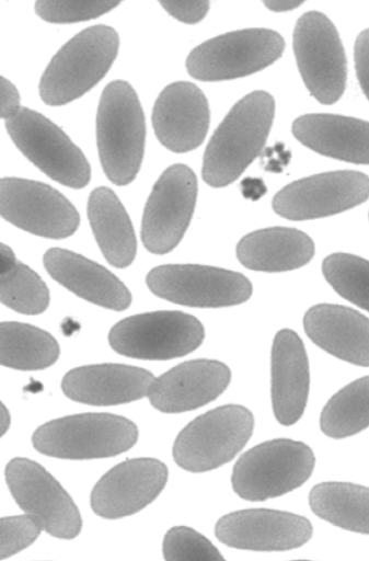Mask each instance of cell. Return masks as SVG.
<instances>
[{"label": "cell", "mask_w": 369, "mask_h": 561, "mask_svg": "<svg viewBox=\"0 0 369 561\" xmlns=\"http://www.w3.org/2000/svg\"><path fill=\"white\" fill-rule=\"evenodd\" d=\"M275 117L270 94L256 91L239 101L211 137L203 164V178L212 187L238 180L262 152Z\"/></svg>", "instance_id": "obj_1"}, {"label": "cell", "mask_w": 369, "mask_h": 561, "mask_svg": "<svg viewBox=\"0 0 369 561\" xmlns=\"http://www.w3.org/2000/svg\"><path fill=\"white\" fill-rule=\"evenodd\" d=\"M146 118L134 88L112 82L103 92L97 113V146L105 174L119 186L138 175L146 145Z\"/></svg>", "instance_id": "obj_2"}, {"label": "cell", "mask_w": 369, "mask_h": 561, "mask_svg": "<svg viewBox=\"0 0 369 561\" xmlns=\"http://www.w3.org/2000/svg\"><path fill=\"white\" fill-rule=\"evenodd\" d=\"M119 36L108 26L88 28L53 59L41 82V96L50 106L67 105L100 83L117 58Z\"/></svg>", "instance_id": "obj_3"}, {"label": "cell", "mask_w": 369, "mask_h": 561, "mask_svg": "<svg viewBox=\"0 0 369 561\" xmlns=\"http://www.w3.org/2000/svg\"><path fill=\"white\" fill-rule=\"evenodd\" d=\"M139 431L130 420L108 413L62 417L41 426L34 434L35 448L47 456L72 459L109 458L130 450Z\"/></svg>", "instance_id": "obj_4"}, {"label": "cell", "mask_w": 369, "mask_h": 561, "mask_svg": "<svg viewBox=\"0 0 369 561\" xmlns=\"http://www.w3.org/2000/svg\"><path fill=\"white\" fill-rule=\"evenodd\" d=\"M315 457L302 442L274 439L246 451L232 473L235 493L247 501L278 497L301 486L311 477Z\"/></svg>", "instance_id": "obj_5"}, {"label": "cell", "mask_w": 369, "mask_h": 561, "mask_svg": "<svg viewBox=\"0 0 369 561\" xmlns=\"http://www.w3.org/2000/svg\"><path fill=\"white\" fill-rule=\"evenodd\" d=\"M254 430V416L244 407L226 405L189 423L177 436L175 462L191 472H206L231 460L244 448Z\"/></svg>", "instance_id": "obj_6"}, {"label": "cell", "mask_w": 369, "mask_h": 561, "mask_svg": "<svg viewBox=\"0 0 369 561\" xmlns=\"http://www.w3.org/2000/svg\"><path fill=\"white\" fill-rule=\"evenodd\" d=\"M285 50L276 32L263 28L229 33L206 42L188 56L189 76L203 82L249 77L275 64Z\"/></svg>", "instance_id": "obj_7"}, {"label": "cell", "mask_w": 369, "mask_h": 561, "mask_svg": "<svg viewBox=\"0 0 369 561\" xmlns=\"http://www.w3.org/2000/svg\"><path fill=\"white\" fill-rule=\"evenodd\" d=\"M149 289L175 305L219 309L246 302L253 287L238 272L199 264H170L153 268L147 277Z\"/></svg>", "instance_id": "obj_8"}, {"label": "cell", "mask_w": 369, "mask_h": 561, "mask_svg": "<svg viewBox=\"0 0 369 561\" xmlns=\"http://www.w3.org/2000/svg\"><path fill=\"white\" fill-rule=\"evenodd\" d=\"M205 340V329L194 317L161 311L128 318L109 334L113 350L142 360H171L195 352Z\"/></svg>", "instance_id": "obj_9"}, {"label": "cell", "mask_w": 369, "mask_h": 561, "mask_svg": "<svg viewBox=\"0 0 369 561\" xmlns=\"http://www.w3.org/2000/svg\"><path fill=\"white\" fill-rule=\"evenodd\" d=\"M293 51L310 94L323 105L336 103L345 92L347 62L332 22L319 12L302 15L293 32Z\"/></svg>", "instance_id": "obj_10"}, {"label": "cell", "mask_w": 369, "mask_h": 561, "mask_svg": "<svg viewBox=\"0 0 369 561\" xmlns=\"http://www.w3.org/2000/svg\"><path fill=\"white\" fill-rule=\"evenodd\" d=\"M7 128L18 148L53 180L83 188L91 181V165L81 149L55 123L22 107L7 119Z\"/></svg>", "instance_id": "obj_11"}, {"label": "cell", "mask_w": 369, "mask_h": 561, "mask_svg": "<svg viewBox=\"0 0 369 561\" xmlns=\"http://www.w3.org/2000/svg\"><path fill=\"white\" fill-rule=\"evenodd\" d=\"M7 481L18 504L36 517L48 534L62 539L80 535L83 520L77 504L42 465L15 458L8 465Z\"/></svg>", "instance_id": "obj_12"}, {"label": "cell", "mask_w": 369, "mask_h": 561, "mask_svg": "<svg viewBox=\"0 0 369 561\" xmlns=\"http://www.w3.org/2000/svg\"><path fill=\"white\" fill-rule=\"evenodd\" d=\"M198 182L184 164L170 167L155 183L142 220V240L152 253L165 254L183 239L194 215Z\"/></svg>", "instance_id": "obj_13"}, {"label": "cell", "mask_w": 369, "mask_h": 561, "mask_svg": "<svg viewBox=\"0 0 369 561\" xmlns=\"http://www.w3.org/2000/svg\"><path fill=\"white\" fill-rule=\"evenodd\" d=\"M369 198V178L357 171H334L288 184L273 199V209L290 220L336 215Z\"/></svg>", "instance_id": "obj_14"}, {"label": "cell", "mask_w": 369, "mask_h": 561, "mask_svg": "<svg viewBox=\"0 0 369 561\" xmlns=\"http://www.w3.org/2000/svg\"><path fill=\"white\" fill-rule=\"evenodd\" d=\"M2 216L19 228L37 236L64 239L80 226L72 203L56 188L31 180H2Z\"/></svg>", "instance_id": "obj_15"}, {"label": "cell", "mask_w": 369, "mask_h": 561, "mask_svg": "<svg viewBox=\"0 0 369 561\" xmlns=\"http://www.w3.org/2000/svg\"><path fill=\"white\" fill-rule=\"evenodd\" d=\"M168 479L169 469L158 459L127 460L109 470L94 486L92 508L107 519L134 515L161 494Z\"/></svg>", "instance_id": "obj_16"}, {"label": "cell", "mask_w": 369, "mask_h": 561, "mask_svg": "<svg viewBox=\"0 0 369 561\" xmlns=\"http://www.w3.org/2000/svg\"><path fill=\"white\" fill-rule=\"evenodd\" d=\"M216 536L224 545L256 551H284L301 547L312 537L303 516L267 508L243 510L219 519Z\"/></svg>", "instance_id": "obj_17"}, {"label": "cell", "mask_w": 369, "mask_h": 561, "mask_svg": "<svg viewBox=\"0 0 369 561\" xmlns=\"http://www.w3.org/2000/svg\"><path fill=\"white\" fill-rule=\"evenodd\" d=\"M152 122L155 135L165 148L177 153L193 151L208 134V101L195 84L173 83L157 100Z\"/></svg>", "instance_id": "obj_18"}, {"label": "cell", "mask_w": 369, "mask_h": 561, "mask_svg": "<svg viewBox=\"0 0 369 561\" xmlns=\"http://www.w3.org/2000/svg\"><path fill=\"white\" fill-rule=\"evenodd\" d=\"M230 382L231 371L227 365L217 360H193L155 379L148 398L152 407L163 413H184L215 401Z\"/></svg>", "instance_id": "obj_19"}, {"label": "cell", "mask_w": 369, "mask_h": 561, "mask_svg": "<svg viewBox=\"0 0 369 561\" xmlns=\"http://www.w3.org/2000/svg\"><path fill=\"white\" fill-rule=\"evenodd\" d=\"M154 376L141 368L105 364L77 368L62 381L65 394L80 403L113 407L148 397Z\"/></svg>", "instance_id": "obj_20"}, {"label": "cell", "mask_w": 369, "mask_h": 561, "mask_svg": "<svg viewBox=\"0 0 369 561\" xmlns=\"http://www.w3.org/2000/svg\"><path fill=\"white\" fill-rule=\"evenodd\" d=\"M44 261L49 274L78 297L113 311H125L131 306L127 287L101 264L59 248L47 251Z\"/></svg>", "instance_id": "obj_21"}, {"label": "cell", "mask_w": 369, "mask_h": 561, "mask_svg": "<svg viewBox=\"0 0 369 561\" xmlns=\"http://www.w3.org/2000/svg\"><path fill=\"white\" fill-rule=\"evenodd\" d=\"M310 389V370L303 342L293 331L277 333L272 350V403L284 426L303 415Z\"/></svg>", "instance_id": "obj_22"}, {"label": "cell", "mask_w": 369, "mask_h": 561, "mask_svg": "<svg viewBox=\"0 0 369 561\" xmlns=\"http://www.w3.org/2000/svg\"><path fill=\"white\" fill-rule=\"evenodd\" d=\"M307 336L327 354L359 367H369V320L341 306L320 305L303 318Z\"/></svg>", "instance_id": "obj_23"}, {"label": "cell", "mask_w": 369, "mask_h": 561, "mask_svg": "<svg viewBox=\"0 0 369 561\" xmlns=\"http://www.w3.org/2000/svg\"><path fill=\"white\" fill-rule=\"evenodd\" d=\"M295 138L322 156L369 164V123L331 114H311L292 124Z\"/></svg>", "instance_id": "obj_24"}, {"label": "cell", "mask_w": 369, "mask_h": 561, "mask_svg": "<svg viewBox=\"0 0 369 561\" xmlns=\"http://www.w3.org/2000/svg\"><path fill=\"white\" fill-rule=\"evenodd\" d=\"M314 252V242L307 233L286 227L251 232L237 247L238 259L245 267L272 273L302 267Z\"/></svg>", "instance_id": "obj_25"}, {"label": "cell", "mask_w": 369, "mask_h": 561, "mask_svg": "<svg viewBox=\"0 0 369 561\" xmlns=\"http://www.w3.org/2000/svg\"><path fill=\"white\" fill-rule=\"evenodd\" d=\"M89 218L107 261L127 267L136 259L137 238L126 208L108 187L94 190L89 199Z\"/></svg>", "instance_id": "obj_26"}, {"label": "cell", "mask_w": 369, "mask_h": 561, "mask_svg": "<svg viewBox=\"0 0 369 561\" xmlns=\"http://www.w3.org/2000/svg\"><path fill=\"white\" fill-rule=\"evenodd\" d=\"M309 503L322 519L369 535V488L345 482L320 483L311 490Z\"/></svg>", "instance_id": "obj_27"}, {"label": "cell", "mask_w": 369, "mask_h": 561, "mask_svg": "<svg viewBox=\"0 0 369 561\" xmlns=\"http://www.w3.org/2000/svg\"><path fill=\"white\" fill-rule=\"evenodd\" d=\"M60 357V346L49 333L23 323L2 324V365L35 371L54 366Z\"/></svg>", "instance_id": "obj_28"}, {"label": "cell", "mask_w": 369, "mask_h": 561, "mask_svg": "<svg viewBox=\"0 0 369 561\" xmlns=\"http://www.w3.org/2000/svg\"><path fill=\"white\" fill-rule=\"evenodd\" d=\"M2 302L26 316L42 314L50 304V294L43 278L19 261L7 244H2Z\"/></svg>", "instance_id": "obj_29"}, {"label": "cell", "mask_w": 369, "mask_h": 561, "mask_svg": "<svg viewBox=\"0 0 369 561\" xmlns=\"http://www.w3.org/2000/svg\"><path fill=\"white\" fill-rule=\"evenodd\" d=\"M320 426L334 439L369 427V376L349 383L328 400L321 413Z\"/></svg>", "instance_id": "obj_30"}, {"label": "cell", "mask_w": 369, "mask_h": 561, "mask_svg": "<svg viewBox=\"0 0 369 561\" xmlns=\"http://www.w3.org/2000/svg\"><path fill=\"white\" fill-rule=\"evenodd\" d=\"M327 284L343 299L369 312V261L348 253H333L322 263Z\"/></svg>", "instance_id": "obj_31"}, {"label": "cell", "mask_w": 369, "mask_h": 561, "mask_svg": "<svg viewBox=\"0 0 369 561\" xmlns=\"http://www.w3.org/2000/svg\"><path fill=\"white\" fill-rule=\"evenodd\" d=\"M163 553L169 561L224 560L208 538L186 526H176L168 531L163 542Z\"/></svg>", "instance_id": "obj_32"}, {"label": "cell", "mask_w": 369, "mask_h": 561, "mask_svg": "<svg viewBox=\"0 0 369 561\" xmlns=\"http://www.w3.org/2000/svg\"><path fill=\"white\" fill-rule=\"evenodd\" d=\"M120 2H90V0H42L36 3L39 18L53 24H71L87 22L101 18Z\"/></svg>", "instance_id": "obj_33"}, {"label": "cell", "mask_w": 369, "mask_h": 561, "mask_svg": "<svg viewBox=\"0 0 369 561\" xmlns=\"http://www.w3.org/2000/svg\"><path fill=\"white\" fill-rule=\"evenodd\" d=\"M43 530L42 523L30 514L3 517L0 559H8L33 545Z\"/></svg>", "instance_id": "obj_34"}, {"label": "cell", "mask_w": 369, "mask_h": 561, "mask_svg": "<svg viewBox=\"0 0 369 561\" xmlns=\"http://www.w3.org/2000/svg\"><path fill=\"white\" fill-rule=\"evenodd\" d=\"M162 8L175 20L194 25L200 23L209 12V2H161Z\"/></svg>", "instance_id": "obj_35"}, {"label": "cell", "mask_w": 369, "mask_h": 561, "mask_svg": "<svg viewBox=\"0 0 369 561\" xmlns=\"http://www.w3.org/2000/svg\"><path fill=\"white\" fill-rule=\"evenodd\" d=\"M356 75L360 88L369 101V30L356 39L354 48Z\"/></svg>", "instance_id": "obj_36"}, {"label": "cell", "mask_w": 369, "mask_h": 561, "mask_svg": "<svg viewBox=\"0 0 369 561\" xmlns=\"http://www.w3.org/2000/svg\"><path fill=\"white\" fill-rule=\"evenodd\" d=\"M21 95L16 87L2 78V118L5 121L16 115L21 110Z\"/></svg>", "instance_id": "obj_37"}, {"label": "cell", "mask_w": 369, "mask_h": 561, "mask_svg": "<svg viewBox=\"0 0 369 561\" xmlns=\"http://www.w3.org/2000/svg\"><path fill=\"white\" fill-rule=\"evenodd\" d=\"M303 2H297V0H277V2H265L264 5L272 12L286 13L293 11L301 7Z\"/></svg>", "instance_id": "obj_38"}, {"label": "cell", "mask_w": 369, "mask_h": 561, "mask_svg": "<svg viewBox=\"0 0 369 561\" xmlns=\"http://www.w3.org/2000/svg\"><path fill=\"white\" fill-rule=\"evenodd\" d=\"M11 414L8 408L2 404V436H4L11 426Z\"/></svg>", "instance_id": "obj_39"}]
</instances>
